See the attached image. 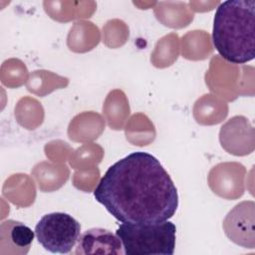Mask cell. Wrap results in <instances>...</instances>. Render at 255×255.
Masks as SVG:
<instances>
[{"instance_id":"obj_4","label":"cell","mask_w":255,"mask_h":255,"mask_svg":"<svg viewBox=\"0 0 255 255\" xmlns=\"http://www.w3.org/2000/svg\"><path fill=\"white\" fill-rule=\"evenodd\" d=\"M38 242L52 253L71 252L81 235V224L65 212H52L43 215L35 227Z\"/></svg>"},{"instance_id":"obj_3","label":"cell","mask_w":255,"mask_h":255,"mask_svg":"<svg viewBox=\"0 0 255 255\" xmlns=\"http://www.w3.org/2000/svg\"><path fill=\"white\" fill-rule=\"evenodd\" d=\"M116 234L127 255H172L174 253L176 227L168 220L152 224L122 223Z\"/></svg>"},{"instance_id":"obj_6","label":"cell","mask_w":255,"mask_h":255,"mask_svg":"<svg viewBox=\"0 0 255 255\" xmlns=\"http://www.w3.org/2000/svg\"><path fill=\"white\" fill-rule=\"evenodd\" d=\"M9 232L8 236L14 246L19 248L29 249L34 239V232L32 229L19 221L8 220Z\"/></svg>"},{"instance_id":"obj_1","label":"cell","mask_w":255,"mask_h":255,"mask_svg":"<svg viewBox=\"0 0 255 255\" xmlns=\"http://www.w3.org/2000/svg\"><path fill=\"white\" fill-rule=\"evenodd\" d=\"M96 200L122 223L152 224L171 218L178 193L159 160L134 151L108 168L94 190Z\"/></svg>"},{"instance_id":"obj_5","label":"cell","mask_w":255,"mask_h":255,"mask_svg":"<svg viewBox=\"0 0 255 255\" xmlns=\"http://www.w3.org/2000/svg\"><path fill=\"white\" fill-rule=\"evenodd\" d=\"M75 253L83 254H124L123 244L117 234L104 228H91L80 235Z\"/></svg>"},{"instance_id":"obj_2","label":"cell","mask_w":255,"mask_h":255,"mask_svg":"<svg viewBox=\"0 0 255 255\" xmlns=\"http://www.w3.org/2000/svg\"><path fill=\"white\" fill-rule=\"evenodd\" d=\"M212 42L226 61L245 64L255 57V1L226 0L213 18Z\"/></svg>"}]
</instances>
